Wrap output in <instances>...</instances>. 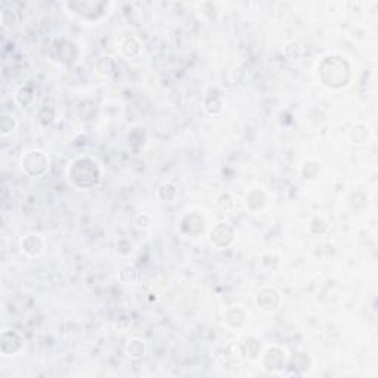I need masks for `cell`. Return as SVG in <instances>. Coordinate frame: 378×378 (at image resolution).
Masks as SVG:
<instances>
[{"instance_id": "6da1fadb", "label": "cell", "mask_w": 378, "mask_h": 378, "mask_svg": "<svg viewBox=\"0 0 378 378\" xmlns=\"http://www.w3.org/2000/svg\"><path fill=\"white\" fill-rule=\"evenodd\" d=\"M319 77L322 83L333 89L346 86L350 80V65L341 56H327L319 65Z\"/></svg>"}, {"instance_id": "7a4b0ae2", "label": "cell", "mask_w": 378, "mask_h": 378, "mask_svg": "<svg viewBox=\"0 0 378 378\" xmlns=\"http://www.w3.org/2000/svg\"><path fill=\"white\" fill-rule=\"evenodd\" d=\"M70 180L74 186L80 189H87L95 186L99 182V170L95 161L89 158H79L76 160L68 171Z\"/></svg>"}, {"instance_id": "3957f363", "label": "cell", "mask_w": 378, "mask_h": 378, "mask_svg": "<svg viewBox=\"0 0 378 378\" xmlns=\"http://www.w3.org/2000/svg\"><path fill=\"white\" fill-rule=\"evenodd\" d=\"M22 168L30 176H40L47 168V158L42 151H28L22 158Z\"/></svg>"}, {"instance_id": "277c9868", "label": "cell", "mask_w": 378, "mask_h": 378, "mask_svg": "<svg viewBox=\"0 0 378 378\" xmlns=\"http://www.w3.org/2000/svg\"><path fill=\"white\" fill-rule=\"evenodd\" d=\"M108 6V3L105 2H71L68 3V8L83 17H89L92 15V18L96 15H102L104 9Z\"/></svg>"}, {"instance_id": "5b68a950", "label": "cell", "mask_w": 378, "mask_h": 378, "mask_svg": "<svg viewBox=\"0 0 378 378\" xmlns=\"http://www.w3.org/2000/svg\"><path fill=\"white\" fill-rule=\"evenodd\" d=\"M281 303L279 293L275 288H263L257 294V304L265 312H273Z\"/></svg>"}, {"instance_id": "8992f818", "label": "cell", "mask_w": 378, "mask_h": 378, "mask_svg": "<svg viewBox=\"0 0 378 378\" xmlns=\"http://www.w3.org/2000/svg\"><path fill=\"white\" fill-rule=\"evenodd\" d=\"M232 241H233V231L228 225L219 223L217 226L213 228L210 233V242L213 245L223 248V247H228Z\"/></svg>"}, {"instance_id": "52a82bcc", "label": "cell", "mask_w": 378, "mask_h": 378, "mask_svg": "<svg viewBox=\"0 0 378 378\" xmlns=\"http://www.w3.org/2000/svg\"><path fill=\"white\" fill-rule=\"evenodd\" d=\"M22 347V340L17 333L5 331L2 334V343H0V349L5 355H14Z\"/></svg>"}, {"instance_id": "ba28073f", "label": "cell", "mask_w": 378, "mask_h": 378, "mask_svg": "<svg viewBox=\"0 0 378 378\" xmlns=\"http://www.w3.org/2000/svg\"><path fill=\"white\" fill-rule=\"evenodd\" d=\"M263 365L269 371L281 369L282 365H284V353H282V350L278 349V347L268 349V352H266V355L263 357Z\"/></svg>"}, {"instance_id": "9c48e42d", "label": "cell", "mask_w": 378, "mask_h": 378, "mask_svg": "<svg viewBox=\"0 0 378 378\" xmlns=\"http://www.w3.org/2000/svg\"><path fill=\"white\" fill-rule=\"evenodd\" d=\"M182 229H183V232L188 233V235L197 236V235H200V233L204 231V220H203L200 216H197V214H191V216H188V217L183 220Z\"/></svg>"}, {"instance_id": "30bf717a", "label": "cell", "mask_w": 378, "mask_h": 378, "mask_svg": "<svg viewBox=\"0 0 378 378\" xmlns=\"http://www.w3.org/2000/svg\"><path fill=\"white\" fill-rule=\"evenodd\" d=\"M22 250L28 256H39L42 253V248H43V242L40 239L39 235H27L22 242Z\"/></svg>"}, {"instance_id": "8fae6325", "label": "cell", "mask_w": 378, "mask_h": 378, "mask_svg": "<svg viewBox=\"0 0 378 378\" xmlns=\"http://www.w3.org/2000/svg\"><path fill=\"white\" fill-rule=\"evenodd\" d=\"M236 349L244 357H256L260 350V343L256 338H245L241 344L236 346Z\"/></svg>"}, {"instance_id": "7c38bea8", "label": "cell", "mask_w": 378, "mask_h": 378, "mask_svg": "<svg viewBox=\"0 0 378 378\" xmlns=\"http://www.w3.org/2000/svg\"><path fill=\"white\" fill-rule=\"evenodd\" d=\"M56 46L59 47H55L58 50V58L61 61H73L77 55V47L70 43V42H65V40H61V42H56L55 43Z\"/></svg>"}, {"instance_id": "4fadbf2b", "label": "cell", "mask_w": 378, "mask_h": 378, "mask_svg": "<svg viewBox=\"0 0 378 378\" xmlns=\"http://www.w3.org/2000/svg\"><path fill=\"white\" fill-rule=\"evenodd\" d=\"M139 50H141V44H139V42H138L135 37H127V39L123 40V43H121V52H123L126 56L132 58V56L138 55Z\"/></svg>"}, {"instance_id": "5bb4252c", "label": "cell", "mask_w": 378, "mask_h": 378, "mask_svg": "<svg viewBox=\"0 0 378 378\" xmlns=\"http://www.w3.org/2000/svg\"><path fill=\"white\" fill-rule=\"evenodd\" d=\"M244 321H245V315H244V312H242L241 309L233 307V309L228 310V313H226V322H228L232 328L241 327V325L244 324Z\"/></svg>"}, {"instance_id": "9a60e30c", "label": "cell", "mask_w": 378, "mask_h": 378, "mask_svg": "<svg viewBox=\"0 0 378 378\" xmlns=\"http://www.w3.org/2000/svg\"><path fill=\"white\" fill-rule=\"evenodd\" d=\"M368 136H369V130L365 124H356L350 130V138L355 144H365L368 141Z\"/></svg>"}, {"instance_id": "2e32d148", "label": "cell", "mask_w": 378, "mask_h": 378, "mask_svg": "<svg viewBox=\"0 0 378 378\" xmlns=\"http://www.w3.org/2000/svg\"><path fill=\"white\" fill-rule=\"evenodd\" d=\"M96 71L98 74L101 76H111L114 73V62L111 58L108 56H104V58H99L98 62H96Z\"/></svg>"}, {"instance_id": "e0dca14e", "label": "cell", "mask_w": 378, "mask_h": 378, "mask_svg": "<svg viewBox=\"0 0 378 378\" xmlns=\"http://www.w3.org/2000/svg\"><path fill=\"white\" fill-rule=\"evenodd\" d=\"M96 112V106L92 101H83L77 106V114L82 120H90Z\"/></svg>"}, {"instance_id": "ac0fdd59", "label": "cell", "mask_w": 378, "mask_h": 378, "mask_svg": "<svg viewBox=\"0 0 378 378\" xmlns=\"http://www.w3.org/2000/svg\"><path fill=\"white\" fill-rule=\"evenodd\" d=\"M247 204L251 210H259L265 206V195L260 191H251L247 197Z\"/></svg>"}, {"instance_id": "d6986e66", "label": "cell", "mask_w": 378, "mask_h": 378, "mask_svg": "<svg viewBox=\"0 0 378 378\" xmlns=\"http://www.w3.org/2000/svg\"><path fill=\"white\" fill-rule=\"evenodd\" d=\"M144 352H145V344H144L142 340H138V338L132 340L129 343V346H127V353H129L130 357L138 359V357H141L144 355Z\"/></svg>"}, {"instance_id": "ffe728a7", "label": "cell", "mask_w": 378, "mask_h": 378, "mask_svg": "<svg viewBox=\"0 0 378 378\" xmlns=\"http://www.w3.org/2000/svg\"><path fill=\"white\" fill-rule=\"evenodd\" d=\"M206 108L210 114H219L222 111V99L220 96L216 95H210L206 101Z\"/></svg>"}, {"instance_id": "44dd1931", "label": "cell", "mask_w": 378, "mask_h": 378, "mask_svg": "<svg viewBox=\"0 0 378 378\" xmlns=\"http://www.w3.org/2000/svg\"><path fill=\"white\" fill-rule=\"evenodd\" d=\"M158 197L163 200V201H173L174 197H176V189L173 185L170 183H164L160 186L158 189Z\"/></svg>"}, {"instance_id": "7402d4cb", "label": "cell", "mask_w": 378, "mask_h": 378, "mask_svg": "<svg viewBox=\"0 0 378 378\" xmlns=\"http://www.w3.org/2000/svg\"><path fill=\"white\" fill-rule=\"evenodd\" d=\"M34 92H33V89L31 87H28V86H25V87H22V89H20L18 90V95H17V101L21 104V105H28L31 101H33V98H34V95H33Z\"/></svg>"}, {"instance_id": "603a6c76", "label": "cell", "mask_w": 378, "mask_h": 378, "mask_svg": "<svg viewBox=\"0 0 378 378\" xmlns=\"http://www.w3.org/2000/svg\"><path fill=\"white\" fill-rule=\"evenodd\" d=\"M319 170H321V168H319V166H318L316 163L309 161V163H306V164L303 166L301 173H303V176H304L306 179H316Z\"/></svg>"}, {"instance_id": "cb8c5ba5", "label": "cell", "mask_w": 378, "mask_h": 378, "mask_svg": "<svg viewBox=\"0 0 378 378\" xmlns=\"http://www.w3.org/2000/svg\"><path fill=\"white\" fill-rule=\"evenodd\" d=\"M55 118V111L50 106H44L40 112H39V121L42 124H50Z\"/></svg>"}, {"instance_id": "d4e9b609", "label": "cell", "mask_w": 378, "mask_h": 378, "mask_svg": "<svg viewBox=\"0 0 378 378\" xmlns=\"http://www.w3.org/2000/svg\"><path fill=\"white\" fill-rule=\"evenodd\" d=\"M14 126H15V121H14L12 117H9V115H3L2 117V121H0V127H2V133L3 135H8L14 129Z\"/></svg>"}, {"instance_id": "484cf974", "label": "cell", "mask_w": 378, "mask_h": 378, "mask_svg": "<svg viewBox=\"0 0 378 378\" xmlns=\"http://www.w3.org/2000/svg\"><path fill=\"white\" fill-rule=\"evenodd\" d=\"M217 207H219V210L222 211V213H226V211H229L231 209H232V200H231V197L229 195H222L220 198H219V201H217Z\"/></svg>"}]
</instances>
